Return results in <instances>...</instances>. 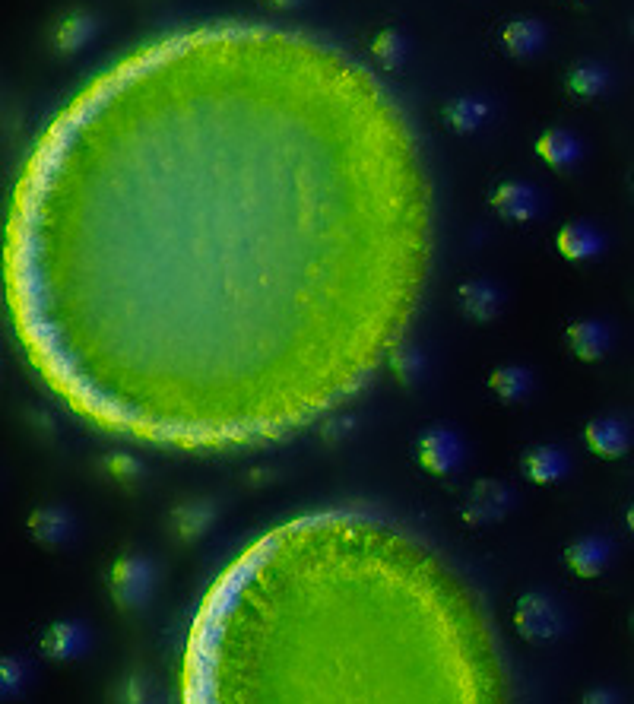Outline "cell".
I'll return each instance as SVG.
<instances>
[{"mask_svg": "<svg viewBox=\"0 0 634 704\" xmlns=\"http://www.w3.org/2000/svg\"><path fill=\"white\" fill-rule=\"evenodd\" d=\"M92 35H96V20L89 13H70L54 29V48L61 54H77Z\"/></svg>", "mask_w": 634, "mask_h": 704, "instance_id": "2e32d148", "label": "cell"}, {"mask_svg": "<svg viewBox=\"0 0 634 704\" xmlns=\"http://www.w3.org/2000/svg\"><path fill=\"white\" fill-rule=\"evenodd\" d=\"M511 508V492L505 483H492V479H482L476 483V489L470 492L463 505V521L473 524V527H482V524H492V521H501V517L508 514Z\"/></svg>", "mask_w": 634, "mask_h": 704, "instance_id": "277c9868", "label": "cell"}, {"mask_svg": "<svg viewBox=\"0 0 634 704\" xmlns=\"http://www.w3.org/2000/svg\"><path fill=\"white\" fill-rule=\"evenodd\" d=\"M489 203H492V210L498 216H505L511 222H527L539 210L536 191L527 188V184H517V181H501L498 188L489 194Z\"/></svg>", "mask_w": 634, "mask_h": 704, "instance_id": "ba28073f", "label": "cell"}, {"mask_svg": "<svg viewBox=\"0 0 634 704\" xmlns=\"http://www.w3.org/2000/svg\"><path fill=\"white\" fill-rule=\"evenodd\" d=\"M270 4H273V7H298L302 0H270Z\"/></svg>", "mask_w": 634, "mask_h": 704, "instance_id": "484cf974", "label": "cell"}, {"mask_svg": "<svg viewBox=\"0 0 634 704\" xmlns=\"http://www.w3.org/2000/svg\"><path fill=\"white\" fill-rule=\"evenodd\" d=\"M390 372H394V378L403 384V387H413L422 375V356L416 349H409V346H400L394 352V359H390Z\"/></svg>", "mask_w": 634, "mask_h": 704, "instance_id": "44dd1931", "label": "cell"}, {"mask_svg": "<svg viewBox=\"0 0 634 704\" xmlns=\"http://www.w3.org/2000/svg\"><path fill=\"white\" fill-rule=\"evenodd\" d=\"M39 644L42 654L51 660H73L89 647V632L80 622H54Z\"/></svg>", "mask_w": 634, "mask_h": 704, "instance_id": "8fae6325", "label": "cell"}, {"mask_svg": "<svg viewBox=\"0 0 634 704\" xmlns=\"http://www.w3.org/2000/svg\"><path fill=\"white\" fill-rule=\"evenodd\" d=\"M625 521H628V530L634 533V502L628 505V514H625Z\"/></svg>", "mask_w": 634, "mask_h": 704, "instance_id": "4316f807", "label": "cell"}, {"mask_svg": "<svg viewBox=\"0 0 634 704\" xmlns=\"http://www.w3.org/2000/svg\"><path fill=\"white\" fill-rule=\"evenodd\" d=\"M609 555H612V549L603 536H584V540H574L565 549V565L577 574V578H596V574L606 571Z\"/></svg>", "mask_w": 634, "mask_h": 704, "instance_id": "30bf717a", "label": "cell"}, {"mask_svg": "<svg viewBox=\"0 0 634 704\" xmlns=\"http://www.w3.org/2000/svg\"><path fill=\"white\" fill-rule=\"evenodd\" d=\"M73 517L67 508H58V505H48V508H39L29 514V533L32 540L45 546V549H61L73 540Z\"/></svg>", "mask_w": 634, "mask_h": 704, "instance_id": "5b68a950", "label": "cell"}, {"mask_svg": "<svg viewBox=\"0 0 634 704\" xmlns=\"http://www.w3.org/2000/svg\"><path fill=\"white\" fill-rule=\"evenodd\" d=\"M213 517H216V508L210 502H188V505L175 508L172 527L181 540H200V536L210 530Z\"/></svg>", "mask_w": 634, "mask_h": 704, "instance_id": "e0dca14e", "label": "cell"}, {"mask_svg": "<svg viewBox=\"0 0 634 704\" xmlns=\"http://www.w3.org/2000/svg\"><path fill=\"white\" fill-rule=\"evenodd\" d=\"M489 387H492V394H495L498 400L514 403V400H520V397L530 394L533 378H530L527 368L508 365V368H498V372L489 375Z\"/></svg>", "mask_w": 634, "mask_h": 704, "instance_id": "ac0fdd59", "label": "cell"}, {"mask_svg": "<svg viewBox=\"0 0 634 704\" xmlns=\"http://www.w3.org/2000/svg\"><path fill=\"white\" fill-rule=\"evenodd\" d=\"M615 698H619V695H612V692H590L584 701H615Z\"/></svg>", "mask_w": 634, "mask_h": 704, "instance_id": "d4e9b609", "label": "cell"}, {"mask_svg": "<svg viewBox=\"0 0 634 704\" xmlns=\"http://www.w3.org/2000/svg\"><path fill=\"white\" fill-rule=\"evenodd\" d=\"M108 590L121 609L134 613L153 594V565L137 552H124L108 571Z\"/></svg>", "mask_w": 634, "mask_h": 704, "instance_id": "6da1fadb", "label": "cell"}, {"mask_svg": "<svg viewBox=\"0 0 634 704\" xmlns=\"http://www.w3.org/2000/svg\"><path fill=\"white\" fill-rule=\"evenodd\" d=\"M441 115H444V124L451 127L454 134H470L486 121V105L476 99H454L444 105Z\"/></svg>", "mask_w": 634, "mask_h": 704, "instance_id": "d6986e66", "label": "cell"}, {"mask_svg": "<svg viewBox=\"0 0 634 704\" xmlns=\"http://www.w3.org/2000/svg\"><path fill=\"white\" fill-rule=\"evenodd\" d=\"M514 632L527 644H549L562 632V616L549 597L524 594L514 606Z\"/></svg>", "mask_w": 634, "mask_h": 704, "instance_id": "7a4b0ae2", "label": "cell"}, {"mask_svg": "<svg viewBox=\"0 0 634 704\" xmlns=\"http://www.w3.org/2000/svg\"><path fill=\"white\" fill-rule=\"evenodd\" d=\"M524 473H527L530 483H536V486H552V483H558V479L568 473V457L558 448H546V444H543V448L527 451Z\"/></svg>", "mask_w": 634, "mask_h": 704, "instance_id": "4fadbf2b", "label": "cell"}, {"mask_svg": "<svg viewBox=\"0 0 634 704\" xmlns=\"http://www.w3.org/2000/svg\"><path fill=\"white\" fill-rule=\"evenodd\" d=\"M543 42H546V29L536 20H514L501 29V48L514 54V58H530Z\"/></svg>", "mask_w": 634, "mask_h": 704, "instance_id": "9a60e30c", "label": "cell"}, {"mask_svg": "<svg viewBox=\"0 0 634 704\" xmlns=\"http://www.w3.org/2000/svg\"><path fill=\"white\" fill-rule=\"evenodd\" d=\"M26 685V666L16 657H0V701L16 698Z\"/></svg>", "mask_w": 634, "mask_h": 704, "instance_id": "7402d4cb", "label": "cell"}, {"mask_svg": "<svg viewBox=\"0 0 634 704\" xmlns=\"http://www.w3.org/2000/svg\"><path fill=\"white\" fill-rule=\"evenodd\" d=\"M105 470H108V476L115 479V483H121V486H134L137 479H140V463L134 460V457H127V454H111L108 460H105Z\"/></svg>", "mask_w": 634, "mask_h": 704, "instance_id": "cb8c5ba5", "label": "cell"}, {"mask_svg": "<svg viewBox=\"0 0 634 704\" xmlns=\"http://www.w3.org/2000/svg\"><path fill=\"white\" fill-rule=\"evenodd\" d=\"M603 245H606L603 235L593 226H587V222H571V226H565L555 238L558 254L571 264H584V261H593V257H600Z\"/></svg>", "mask_w": 634, "mask_h": 704, "instance_id": "9c48e42d", "label": "cell"}, {"mask_svg": "<svg viewBox=\"0 0 634 704\" xmlns=\"http://www.w3.org/2000/svg\"><path fill=\"white\" fill-rule=\"evenodd\" d=\"M457 302H460V308H463L466 318H473V321H492L495 314L501 311V295H498V289L489 286V283H482V280L460 283Z\"/></svg>", "mask_w": 634, "mask_h": 704, "instance_id": "7c38bea8", "label": "cell"}, {"mask_svg": "<svg viewBox=\"0 0 634 704\" xmlns=\"http://www.w3.org/2000/svg\"><path fill=\"white\" fill-rule=\"evenodd\" d=\"M416 460H419V467L425 473H432V476H444V473L457 470V463H460V441H457V435L447 432V429H432V432L419 435V441H416Z\"/></svg>", "mask_w": 634, "mask_h": 704, "instance_id": "3957f363", "label": "cell"}, {"mask_svg": "<svg viewBox=\"0 0 634 704\" xmlns=\"http://www.w3.org/2000/svg\"><path fill=\"white\" fill-rule=\"evenodd\" d=\"M565 86H568L571 96H577V99H596L609 86V73L600 64H577L568 73Z\"/></svg>", "mask_w": 634, "mask_h": 704, "instance_id": "ffe728a7", "label": "cell"}, {"mask_svg": "<svg viewBox=\"0 0 634 704\" xmlns=\"http://www.w3.org/2000/svg\"><path fill=\"white\" fill-rule=\"evenodd\" d=\"M584 441H587L590 454L603 457V460H615V457L628 454L631 432L619 419H590L584 429Z\"/></svg>", "mask_w": 634, "mask_h": 704, "instance_id": "8992f818", "label": "cell"}, {"mask_svg": "<svg viewBox=\"0 0 634 704\" xmlns=\"http://www.w3.org/2000/svg\"><path fill=\"white\" fill-rule=\"evenodd\" d=\"M536 156L543 159L549 169H571L581 159V143H577L568 131H546L536 140Z\"/></svg>", "mask_w": 634, "mask_h": 704, "instance_id": "5bb4252c", "label": "cell"}, {"mask_svg": "<svg viewBox=\"0 0 634 704\" xmlns=\"http://www.w3.org/2000/svg\"><path fill=\"white\" fill-rule=\"evenodd\" d=\"M609 343H612V333L600 321H574L565 330V346L571 349V356L581 362L603 359L609 352Z\"/></svg>", "mask_w": 634, "mask_h": 704, "instance_id": "52a82bcc", "label": "cell"}, {"mask_svg": "<svg viewBox=\"0 0 634 704\" xmlns=\"http://www.w3.org/2000/svg\"><path fill=\"white\" fill-rule=\"evenodd\" d=\"M371 54L384 64V67H397L403 61V39L394 29H384L375 42H371Z\"/></svg>", "mask_w": 634, "mask_h": 704, "instance_id": "603a6c76", "label": "cell"}]
</instances>
